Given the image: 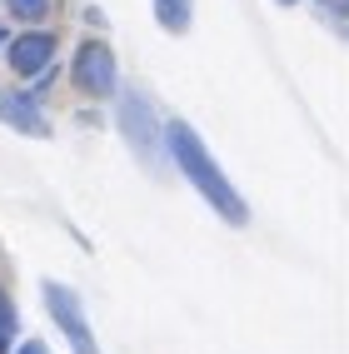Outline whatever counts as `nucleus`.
Returning <instances> with one entry per match:
<instances>
[{
    "instance_id": "obj_9",
    "label": "nucleus",
    "mask_w": 349,
    "mask_h": 354,
    "mask_svg": "<svg viewBox=\"0 0 349 354\" xmlns=\"http://www.w3.org/2000/svg\"><path fill=\"white\" fill-rule=\"evenodd\" d=\"M6 6H10V15H15V20H30V26H35V20L50 10V0H6Z\"/></svg>"
},
{
    "instance_id": "obj_1",
    "label": "nucleus",
    "mask_w": 349,
    "mask_h": 354,
    "mask_svg": "<svg viewBox=\"0 0 349 354\" xmlns=\"http://www.w3.org/2000/svg\"><path fill=\"white\" fill-rule=\"evenodd\" d=\"M165 150H170V160L180 165V175L205 195V205L215 209L225 225H245V220H249V205L240 200V190L225 180V170L215 165L209 145H205V140L185 125V120H170V125H165Z\"/></svg>"
},
{
    "instance_id": "obj_7",
    "label": "nucleus",
    "mask_w": 349,
    "mask_h": 354,
    "mask_svg": "<svg viewBox=\"0 0 349 354\" xmlns=\"http://www.w3.org/2000/svg\"><path fill=\"white\" fill-rule=\"evenodd\" d=\"M190 15H195V0H155V20H160L170 35H185V30H190Z\"/></svg>"
},
{
    "instance_id": "obj_11",
    "label": "nucleus",
    "mask_w": 349,
    "mask_h": 354,
    "mask_svg": "<svg viewBox=\"0 0 349 354\" xmlns=\"http://www.w3.org/2000/svg\"><path fill=\"white\" fill-rule=\"evenodd\" d=\"M279 6H299V0H279Z\"/></svg>"
},
{
    "instance_id": "obj_10",
    "label": "nucleus",
    "mask_w": 349,
    "mask_h": 354,
    "mask_svg": "<svg viewBox=\"0 0 349 354\" xmlns=\"http://www.w3.org/2000/svg\"><path fill=\"white\" fill-rule=\"evenodd\" d=\"M15 354H50V349H45V344H40V339H30V344H20V349H15Z\"/></svg>"
},
{
    "instance_id": "obj_12",
    "label": "nucleus",
    "mask_w": 349,
    "mask_h": 354,
    "mask_svg": "<svg viewBox=\"0 0 349 354\" xmlns=\"http://www.w3.org/2000/svg\"><path fill=\"white\" fill-rule=\"evenodd\" d=\"M0 40H6V30H0Z\"/></svg>"
},
{
    "instance_id": "obj_4",
    "label": "nucleus",
    "mask_w": 349,
    "mask_h": 354,
    "mask_svg": "<svg viewBox=\"0 0 349 354\" xmlns=\"http://www.w3.org/2000/svg\"><path fill=\"white\" fill-rule=\"evenodd\" d=\"M120 135L130 140V150L140 160L155 165V155H160V115H150V105L140 95H120Z\"/></svg>"
},
{
    "instance_id": "obj_8",
    "label": "nucleus",
    "mask_w": 349,
    "mask_h": 354,
    "mask_svg": "<svg viewBox=\"0 0 349 354\" xmlns=\"http://www.w3.org/2000/svg\"><path fill=\"white\" fill-rule=\"evenodd\" d=\"M15 304H10V295H0V354H10V344H15Z\"/></svg>"
},
{
    "instance_id": "obj_2",
    "label": "nucleus",
    "mask_w": 349,
    "mask_h": 354,
    "mask_svg": "<svg viewBox=\"0 0 349 354\" xmlns=\"http://www.w3.org/2000/svg\"><path fill=\"white\" fill-rule=\"evenodd\" d=\"M40 295H45V310H50V319H55V329L65 335L70 349H75V354H100L95 335H90V319H85V304H80L75 290H65V285H55V279H50Z\"/></svg>"
},
{
    "instance_id": "obj_6",
    "label": "nucleus",
    "mask_w": 349,
    "mask_h": 354,
    "mask_svg": "<svg viewBox=\"0 0 349 354\" xmlns=\"http://www.w3.org/2000/svg\"><path fill=\"white\" fill-rule=\"evenodd\" d=\"M0 125H10L20 135H30V140L50 135V120H45V110H40V100L30 90H0Z\"/></svg>"
},
{
    "instance_id": "obj_3",
    "label": "nucleus",
    "mask_w": 349,
    "mask_h": 354,
    "mask_svg": "<svg viewBox=\"0 0 349 354\" xmlns=\"http://www.w3.org/2000/svg\"><path fill=\"white\" fill-rule=\"evenodd\" d=\"M70 75H75V85L85 95H95V100H110L115 90H120V65H115V50L105 40H80Z\"/></svg>"
},
{
    "instance_id": "obj_5",
    "label": "nucleus",
    "mask_w": 349,
    "mask_h": 354,
    "mask_svg": "<svg viewBox=\"0 0 349 354\" xmlns=\"http://www.w3.org/2000/svg\"><path fill=\"white\" fill-rule=\"evenodd\" d=\"M6 60H10V70L15 75H40L45 80V70H50V60H55V35L50 30H30V35H15L10 45H6Z\"/></svg>"
}]
</instances>
